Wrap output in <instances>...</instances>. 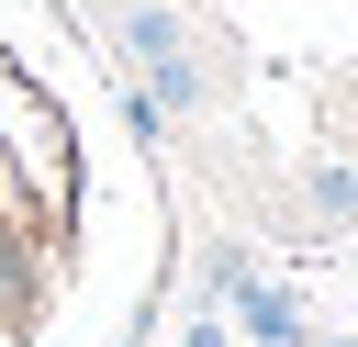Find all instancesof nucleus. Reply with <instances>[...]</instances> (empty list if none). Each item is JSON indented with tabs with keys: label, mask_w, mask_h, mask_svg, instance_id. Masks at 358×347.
<instances>
[]
</instances>
